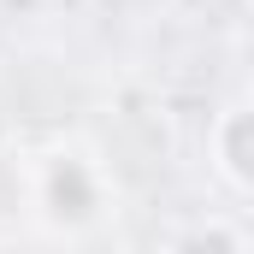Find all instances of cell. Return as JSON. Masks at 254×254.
Returning a JSON list of instances; mask_svg holds the SVG:
<instances>
[{
  "label": "cell",
  "mask_w": 254,
  "mask_h": 254,
  "mask_svg": "<svg viewBox=\"0 0 254 254\" xmlns=\"http://www.w3.org/2000/svg\"><path fill=\"white\" fill-rule=\"evenodd\" d=\"M243 136H249V113H231V130H225V178L243 190L249 184V160H243Z\"/></svg>",
  "instance_id": "obj_2"
},
{
  "label": "cell",
  "mask_w": 254,
  "mask_h": 254,
  "mask_svg": "<svg viewBox=\"0 0 254 254\" xmlns=\"http://www.w3.org/2000/svg\"><path fill=\"white\" fill-rule=\"evenodd\" d=\"M42 207L54 219H89L101 207V184L83 160H54L48 166V184H42Z\"/></svg>",
  "instance_id": "obj_1"
}]
</instances>
